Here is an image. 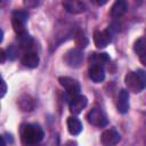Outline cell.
<instances>
[{
    "mask_svg": "<svg viewBox=\"0 0 146 146\" xmlns=\"http://www.w3.org/2000/svg\"><path fill=\"white\" fill-rule=\"evenodd\" d=\"M43 130L40 125L27 123L21 127V139L26 145H35L43 139Z\"/></svg>",
    "mask_w": 146,
    "mask_h": 146,
    "instance_id": "obj_1",
    "label": "cell"
},
{
    "mask_svg": "<svg viewBox=\"0 0 146 146\" xmlns=\"http://www.w3.org/2000/svg\"><path fill=\"white\" fill-rule=\"evenodd\" d=\"M58 81H59L60 86L67 91V94L72 96V98L80 95L81 87H80V83L78 82V80L70 78V76H60L58 79Z\"/></svg>",
    "mask_w": 146,
    "mask_h": 146,
    "instance_id": "obj_2",
    "label": "cell"
},
{
    "mask_svg": "<svg viewBox=\"0 0 146 146\" xmlns=\"http://www.w3.org/2000/svg\"><path fill=\"white\" fill-rule=\"evenodd\" d=\"M124 82H125V86H127L128 90L132 91L135 94L140 92L145 88L143 82L140 81V78L137 74V72H128L125 78H124Z\"/></svg>",
    "mask_w": 146,
    "mask_h": 146,
    "instance_id": "obj_3",
    "label": "cell"
},
{
    "mask_svg": "<svg viewBox=\"0 0 146 146\" xmlns=\"http://www.w3.org/2000/svg\"><path fill=\"white\" fill-rule=\"evenodd\" d=\"M87 119H88L89 123L95 127H105L108 122L106 114L100 108H92L88 113Z\"/></svg>",
    "mask_w": 146,
    "mask_h": 146,
    "instance_id": "obj_4",
    "label": "cell"
},
{
    "mask_svg": "<svg viewBox=\"0 0 146 146\" xmlns=\"http://www.w3.org/2000/svg\"><path fill=\"white\" fill-rule=\"evenodd\" d=\"M64 60L65 63L71 66V67H79L81 66L82 64V60H83V55H82V51L79 49V48H75V49H71L68 50L65 56H64Z\"/></svg>",
    "mask_w": 146,
    "mask_h": 146,
    "instance_id": "obj_5",
    "label": "cell"
},
{
    "mask_svg": "<svg viewBox=\"0 0 146 146\" xmlns=\"http://www.w3.org/2000/svg\"><path fill=\"white\" fill-rule=\"evenodd\" d=\"M120 133L115 129H107L102 133L100 141L104 146H115L120 141Z\"/></svg>",
    "mask_w": 146,
    "mask_h": 146,
    "instance_id": "obj_6",
    "label": "cell"
},
{
    "mask_svg": "<svg viewBox=\"0 0 146 146\" xmlns=\"http://www.w3.org/2000/svg\"><path fill=\"white\" fill-rule=\"evenodd\" d=\"M112 41V34L108 30L104 31H95L94 32V42L97 48H105L111 43Z\"/></svg>",
    "mask_w": 146,
    "mask_h": 146,
    "instance_id": "obj_7",
    "label": "cell"
},
{
    "mask_svg": "<svg viewBox=\"0 0 146 146\" xmlns=\"http://www.w3.org/2000/svg\"><path fill=\"white\" fill-rule=\"evenodd\" d=\"M87 104H88L87 97L82 96V95H78V96L73 97L70 102V112L74 115L80 114L82 112V110L86 108Z\"/></svg>",
    "mask_w": 146,
    "mask_h": 146,
    "instance_id": "obj_8",
    "label": "cell"
},
{
    "mask_svg": "<svg viewBox=\"0 0 146 146\" xmlns=\"http://www.w3.org/2000/svg\"><path fill=\"white\" fill-rule=\"evenodd\" d=\"M63 7L71 14H81L86 10V5L78 0H65L63 1Z\"/></svg>",
    "mask_w": 146,
    "mask_h": 146,
    "instance_id": "obj_9",
    "label": "cell"
},
{
    "mask_svg": "<svg viewBox=\"0 0 146 146\" xmlns=\"http://www.w3.org/2000/svg\"><path fill=\"white\" fill-rule=\"evenodd\" d=\"M116 106H117V111L122 114L127 113L128 110H129V91L125 90V89H122L119 94V97H117V103H116Z\"/></svg>",
    "mask_w": 146,
    "mask_h": 146,
    "instance_id": "obj_10",
    "label": "cell"
},
{
    "mask_svg": "<svg viewBox=\"0 0 146 146\" xmlns=\"http://www.w3.org/2000/svg\"><path fill=\"white\" fill-rule=\"evenodd\" d=\"M89 76L96 83L102 82L105 79L104 67L100 66V65H90V67H89Z\"/></svg>",
    "mask_w": 146,
    "mask_h": 146,
    "instance_id": "obj_11",
    "label": "cell"
},
{
    "mask_svg": "<svg viewBox=\"0 0 146 146\" xmlns=\"http://www.w3.org/2000/svg\"><path fill=\"white\" fill-rule=\"evenodd\" d=\"M128 10V5L125 1L123 0H117L113 3L112 8H111V15L112 17L114 18H117V17H121L123 16Z\"/></svg>",
    "mask_w": 146,
    "mask_h": 146,
    "instance_id": "obj_12",
    "label": "cell"
},
{
    "mask_svg": "<svg viewBox=\"0 0 146 146\" xmlns=\"http://www.w3.org/2000/svg\"><path fill=\"white\" fill-rule=\"evenodd\" d=\"M66 123H67V130L72 136H76L82 131V123L78 117L70 116L67 117Z\"/></svg>",
    "mask_w": 146,
    "mask_h": 146,
    "instance_id": "obj_13",
    "label": "cell"
},
{
    "mask_svg": "<svg viewBox=\"0 0 146 146\" xmlns=\"http://www.w3.org/2000/svg\"><path fill=\"white\" fill-rule=\"evenodd\" d=\"M39 62H40V58L38 54L34 51H27L22 58V63L30 68H35L39 65Z\"/></svg>",
    "mask_w": 146,
    "mask_h": 146,
    "instance_id": "obj_14",
    "label": "cell"
},
{
    "mask_svg": "<svg viewBox=\"0 0 146 146\" xmlns=\"http://www.w3.org/2000/svg\"><path fill=\"white\" fill-rule=\"evenodd\" d=\"M90 60V65H105L106 63L110 62V57L106 52H102V54H91L89 57Z\"/></svg>",
    "mask_w": 146,
    "mask_h": 146,
    "instance_id": "obj_15",
    "label": "cell"
},
{
    "mask_svg": "<svg viewBox=\"0 0 146 146\" xmlns=\"http://www.w3.org/2000/svg\"><path fill=\"white\" fill-rule=\"evenodd\" d=\"M17 104L22 108V111H24V112H30V111H32L34 108V100H33L32 97H30L27 95L22 96L18 99Z\"/></svg>",
    "mask_w": 146,
    "mask_h": 146,
    "instance_id": "obj_16",
    "label": "cell"
},
{
    "mask_svg": "<svg viewBox=\"0 0 146 146\" xmlns=\"http://www.w3.org/2000/svg\"><path fill=\"white\" fill-rule=\"evenodd\" d=\"M11 24H13V27H14V31L16 32L17 36H22V35H25L27 34L26 32V29H25V23L21 19H17V18H11Z\"/></svg>",
    "mask_w": 146,
    "mask_h": 146,
    "instance_id": "obj_17",
    "label": "cell"
},
{
    "mask_svg": "<svg viewBox=\"0 0 146 146\" xmlns=\"http://www.w3.org/2000/svg\"><path fill=\"white\" fill-rule=\"evenodd\" d=\"M74 41H75V44L78 46L79 49L86 48L88 46V43H89L88 38L86 36V34L82 31H76L74 33Z\"/></svg>",
    "mask_w": 146,
    "mask_h": 146,
    "instance_id": "obj_18",
    "label": "cell"
},
{
    "mask_svg": "<svg viewBox=\"0 0 146 146\" xmlns=\"http://www.w3.org/2000/svg\"><path fill=\"white\" fill-rule=\"evenodd\" d=\"M133 51L140 57L146 54V38L138 39L133 44Z\"/></svg>",
    "mask_w": 146,
    "mask_h": 146,
    "instance_id": "obj_19",
    "label": "cell"
},
{
    "mask_svg": "<svg viewBox=\"0 0 146 146\" xmlns=\"http://www.w3.org/2000/svg\"><path fill=\"white\" fill-rule=\"evenodd\" d=\"M17 39H18V43H19L21 48L27 49V50L31 49V47L33 44V40L29 34H25V35H22V36H17Z\"/></svg>",
    "mask_w": 146,
    "mask_h": 146,
    "instance_id": "obj_20",
    "label": "cell"
},
{
    "mask_svg": "<svg viewBox=\"0 0 146 146\" xmlns=\"http://www.w3.org/2000/svg\"><path fill=\"white\" fill-rule=\"evenodd\" d=\"M13 17L14 18H17V19H21L24 23H26V21L29 18V14L25 10H15L13 13Z\"/></svg>",
    "mask_w": 146,
    "mask_h": 146,
    "instance_id": "obj_21",
    "label": "cell"
},
{
    "mask_svg": "<svg viewBox=\"0 0 146 146\" xmlns=\"http://www.w3.org/2000/svg\"><path fill=\"white\" fill-rule=\"evenodd\" d=\"M7 56H8V58L10 60H14L16 58V56H17V48H16V46L10 44L7 48Z\"/></svg>",
    "mask_w": 146,
    "mask_h": 146,
    "instance_id": "obj_22",
    "label": "cell"
},
{
    "mask_svg": "<svg viewBox=\"0 0 146 146\" xmlns=\"http://www.w3.org/2000/svg\"><path fill=\"white\" fill-rule=\"evenodd\" d=\"M136 72H137V74L139 75V78H140V81L143 82L144 87L146 88V71H144V70H137Z\"/></svg>",
    "mask_w": 146,
    "mask_h": 146,
    "instance_id": "obj_23",
    "label": "cell"
},
{
    "mask_svg": "<svg viewBox=\"0 0 146 146\" xmlns=\"http://www.w3.org/2000/svg\"><path fill=\"white\" fill-rule=\"evenodd\" d=\"M0 57H1L0 63H1V64H3V63H5V60H6V57H8V56H7V51H6L5 49H1V50H0Z\"/></svg>",
    "mask_w": 146,
    "mask_h": 146,
    "instance_id": "obj_24",
    "label": "cell"
},
{
    "mask_svg": "<svg viewBox=\"0 0 146 146\" xmlns=\"http://www.w3.org/2000/svg\"><path fill=\"white\" fill-rule=\"evenodd\" d=\"M1 97H3L5 95H6V91H7V84H6V82H5V80H2L1 81Z\"/></svg>",
    "mask_w": 146,
    "mask_h": 146,
    "instance_id": "obj_25",
    "label": "cell"
},
{
    "mask_svg": "<svg viewBox=\"0 0 146 146\" xmlns=\"http://www.w3.org/2000/svg\"><path fill=\"white\" fill-rule=\"evenodd\" d=\"M24 3H25L26 6H36V5H39V2H38V1H30V0L25 1Z\"/></svg>",
    "mask_w": 146,
    "mask_h": 146,
    "instance_id": "obj_26",
    "label": "cell"
},
{
    "mask_svg": "<svg viewBox=\"0 0 146 146\" xmlns=\"http://www.w3.org/2000/svg\"><path fill=\"white\" fill-rule=\"evenodd\" d=\"M64 146H78V144H76V141H74V140H68V141L65 143Z\"/></svg>",
    "mask_w": 146,
    "mask_h": 146,
    "instance_id": "obj_27",
    "label": "cell"
},
{
    "mask_svg": "<svg viewBox=\"0 0 146 146\" xmlns=\"http://www.w3.org/2000/svg\"><path fill=\"white\" fill-rule=\"evenodd\" d=\"M139 59H140V63H141L144 66H146V54H145V55H143V56H140V57H139Z\"/></svg>",
    "mask_w": 146,
    "mask_h": 146,
    "instance_id": "obj_28",
    "label": "cell"
}]
</instances>
